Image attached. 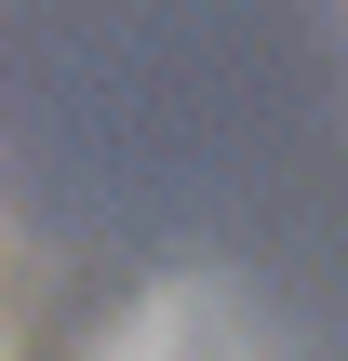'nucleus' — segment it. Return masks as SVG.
Returning <instances> with one entry per match:
<instances>
[{"label": "nucleus", "mask_w": 348, "mask_h": 361, "mask_svg": "<svg viewBox=\"0 0 348 361\" xmlns=\"http://www.w3.org/2000/svg\"><path fill=\"white\" fill-rule=\"evenodd\" d=\"M80 361H282V348H268V322H255V295H241V281L174 268V281H148V295H134Z\"/></svg>", "instance_id": "f257e3e1"}]
</instances>
